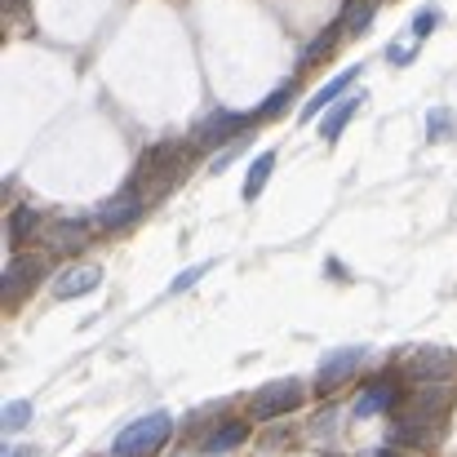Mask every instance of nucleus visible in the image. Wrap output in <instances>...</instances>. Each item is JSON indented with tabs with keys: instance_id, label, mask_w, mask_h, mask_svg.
<instances>
[{
	"instance_id": "1",
	"label": "nucleus",
	"mask_w": 457,
	"mask_h": 457,
	"mask_svg": "<svg viewBox=\"0 0 457 457\" xmlns=\"http://www.w3.org/2000/svg\"><path fill=\"white\" fill-rule=\"evenodd\" d=\"M173 436V418L164 409H155L147 418L129 422L116 440H112V457H152L164 449V440Z\"/></svg>"
},
{
	"instance_id": "2",
	"label": "nucleus",
	"mask_w": 457,
	"mask_h": 457,
	"mask_svg": "<svg viewBox=\"0 0 457 457\" xmlns=\"http://www.w3.org/2000/svg\"><path fill=\"white\" fill-rule=\"evenodd\" d=\"M182 164H187V152H182V143H160L152 152L143 155V164H138V173L129 178L138 191H143V182H160V187H169L178 173H182Z\"/></svg>"
},
{
	"instance_id": "3",
	"label": "nucleus",
	"mask_w": 457,
	"mask_h": 457,
	"mask_svg": "<svg viewBox=\"0 0 457 457\" xmlns=\"http://www.w3.org/2000/svg\"><path fill=\"white\" fill-rule=\"evenodd\" d=\"M143 209H147V200H143V191L134 187V182H125L112 200H103V209H98V227L103 231H120V227H134L138 218H143Z\"/></svg>"
},
{
	"instance_id": "4",
	"label": "nucleus",
	"mask_w": 457,
	"mask_h": 457,
	"mask_svg": "<svg viewBox=\"0 0 457 457\" xmlns=\"http://www.w3.org/2000/svg\"><path fill=\"white\" fill-rule=\"evenodd\" d=\"M303 404V382L298 378H280V382H267L258 395H253V418L271 422V418H285Z\"/></svg>"
},
{
	"instance_id": "5",
	"label": "nucleus",
	"mask_w": 457,
	"mask_h": 457,
	"mask_svg": "<svg viewBox=\"0 0 457 457\" xmlns=\"http://www.w3.org/2000/svg\"><path fill=\"white\" fill-rule=\"evenodd\" d=\"M457 360L449 351H440V346H422V351H413V360L404 364V373L413 378V382H422V386H445L449 378H453Z\"/></svg>"
},
{
	"instance_id": "6",
	"label": "nucleus",
	"mask_w": 457,
	"mask_h": 457,
	"mask_svg": "<svg viewBox=\"0 0 457 457\" xmlns=\"http://www.w3.org/2000/svg\"><path fill=\"white\" fill-rule=\"evenodd\" d=\"M360 364H364V351H360V346H342V351L324 355V360H320V373H315V391H320V395L337 391L351 373H360Z\"/></svg>"
},
{
	"instance_id": "7",
	"label": "nucleus",
	"mask_w": 457,
	"mask_h": 457,
	"mask_svg": "<svg viewBox=\"0 0 457 457\" xmlns=\"http://www.w3.org/2000/svg\"><path fill=\"white\" fill-rule=\"evenodd\" d=\"M249 125H258V112H209V120L195 129V138H200L204 147H213V143L240 138Z\"/></svg>"
},
{
	"instance_id": "8",
	"label": "nucleus",
	"mask_w": 457,
	"mask_h": 457,
	"mask_svg": "<svg viewBox=\"0 0 457 457\" xmlns=\"http://www.w3.org/2000/svg\"><path fill=\"white\" fill-rule=\"evenodd\" d=\"M103 285V267H94V262H80V267H71V271H62L58 280H54V298L58 303H71V298H85V294H94Z\"/></svg>"
},
{
	"instance_id": "9",
	"label": "nucleus",
	"mask_w": 457,
	"mask_h": 457,
	"mask_svg": "<svg viewBox=\"0 0 457 457\" xmlns=\"http://www.w3.org/2000/svg\"><path fill=\"white\" fill-rule=\"evenodd\" d=\"M395 400H400V386H395V378H378V382H369V386L360 391V400H355V418L386 413V409H395Z\"/></svg>"
},
{
	"instance_id": "10",
	"label": "nucleus",
	"mask_w": 457,
	"mask_h": 457,
	"mask_svg": "<svg viewBox=\"0 0 457 457\" xmlns=\"http://www.w3.org/2000/svg\"><path fill=\"white\" fill-rule=\"evenodd\" d=\"M40 271H45V262H40V258H31V253H13V258H9V267H4V280H0L4 298H18L31 280H40Z\"/></svg>"
},
{
	"instance_id": "11",
	"label": "nucleus",
	"mask_w": 457,
	"mask_h": 457,
	"mask_svg": "<svg viewBox=\"0 0 457 457\" xmlns=\"http://www.w3.org/2000/svg\"><path fill=\"white\" fill-rule=\"evenodd\" d=\"M85 240H89V227H85L80 218H76V222H71V218H67V222H49V227H45V249H49V253H76Z\"/></svg>"
},
{
	"instance_id": "12",
	"label": "nucleus",
	"mask_w": 457,
	"mask_h": 457,
	"mask_svg": "<svg viewBox=\"0 0 457 457\" xmlns=\"http://www.w3.org/2000/svg\"><path fill=\"white\" fill-rule=\"evenodd\" d=\"M360 71H364V67H346V71H342V76H333L320 94H311V98H306V107H303V120H315L328 103H337V98L351 89V80H360Z\"/></svg>"
},
{
	"instance_id": "13",
	"label": "nucleus",
	"mask_w": 457,
	"mask_h": 457,
	"mask_svg": "<svg viewBox=\"0 0 457 457\" xmlns=\"http://www.w3.org/2000/svg\"><path fill=\"white\" fill-rule=\"evenodd\" d=\"M360 103H364V94H360V98H342V103H333V107H328V116H324V125H320L324 143H337V138H342V129H346V125H351V116L360 112Z\"/></svg>"
},
{
	"instance_id": "14",
	"label": "nucleus",
	"mask_w": 457,
	"mask_h": 457,
	"mask_svg": "<svg viewBox=\"0 0 457 457\" xmlns=\"http://www.w3.org/2000/svg\"><path fill=\"white\" fill-rule=\"evenodd\" d=\"M36 231H40V213H36L31 204H18V209L9 213V245L18 249V245H27Z\"/></svg>"
},
{
	"instance_id": "15",
	"label": "nucleus",
	"mask_w": 457,
	"mask_h": 457,
	"mask_svg": "<svg viewBox=\"0 0 457 457\" xmlns=\"http://www.w3.org/2000/svg\"><path fill=\"white\" fill-rule=\"evenodd\" d=\"M245 436H249V427H245V422H227V427H218V431H213V436H209L200 449H204L209 457H213V453H231L236 445H245Z\"/></svg>"
},
{
	"instance_id": "16",
	"label": "nucleus",
	"mask_w": 457,
	"mask_h": 457,
	"mask_svg": "<svg viewBox=\"0 0 457 457\" xmlns=\"http://www.w3.org/2000/svg\"><path fill=\"white\" fill-rule=\"evenodd\" d=\"M271 169H276V152H262L253 164H249V178H245V200L253 204L262 191H267V178H271Z\"/></svg>"
},
{
	"instance_id": "17",
	"label": "nucleus",
	"mask_w": 457,
	"mask_h": 457,
	"mask_svg": "<svg viewBox=\"0 0 457 457\" xmlns=\"http://www.w3.org/2000/svg\"><path fill=\"white\" fill-rule=\"evenodd\" d=\"M342 31L346 36H360V31H369V22H373V0H346V9H342Z\"/></svg>"
},
{
	"instance_id": "18",
	"label": "nucleus",
	"mask_w": 457,
	"mask_h": 457,
	"mask_svg": "<svg viewBox=\"0 0 457 457\" xmlns=\"http://www.w3.org/2000/svg\"><path fill=\"white\" fill-rule=\"evenodd\" d=\"M337 36H342V22H333V27H324V31H320V36H315V40L306 45L303 67H306V62H315V58H328V54H333V40H337Z\"/></svg>"
},
{
	"instance_id": "19",
	"label": "nucleus",
	"mask_w": 457,
	"mask_h": 457,
	"mask_svg": "<svg viewBox=\"0 0 457 457\" xmlns=\"http://www.w3.org/2000/svg\"><path fill=\"white\" fill-rule=\"evenodd\" d=\"M289 98H294V80H285L276 94H267V103L258 107V120H271V116H280V112L289 107Z\"/></svg>"
},
{
	"instance_id": "20",
	"label": "nucleus",
	"mask_w": 457,
	"mask_h": 457,
	"mask_svg": "<svg viewBox=\"0 0 457 457\" xmlns=\"http://www.w3.org/2000/svg\"><path fill=\"white\" fill-rule=\"evenodd\" d=\"M0 422H4V431H9V436H13V431H22V427L31 422V404H27V400H9Z\"/></svg>"
},
{
	"instance_id": "21",
	"label": "nucleus",
	"mask_w": 457,
	"mask_h": 457,
	"mask_svg": "<svg viewBox=\"0 0 457 457\" xmlns=\"http://www.w3.org/2000/svg\"><path fill=\"white\" fill-rule=\"evenodd\" d=\"M427 134H431L436 143L449 138V134H453V112H449V107H436V112L427 116Z\"/></svg>"
},
{
	"instance_id": "22",
	"label": "nucleus",
	"mask_w": 457,
	"mask_h": 457,
	"mask_svg": "<svg viewBox=\"0 0 457 457\" xmlns=\"http://www.w3.org/2000/svg\"><path fill=\"white\" fill-rule=\"evenodd\" d=\"M204 271H209V262H200V267H187V271H182V276L169 285V294H187V289H195V280H200Z\"/></svg>"
},
{
	"instance_id": "23",
	"label": "nucleus",
	"mask_w": 457,
	"mask_h": 457,
	"mask_svg": "<svg viewBox=\"0 0 457 457\" xmlns=\"http://www.w3.org/2000/svg\"><path fill=\"white\" fill-rule=\"evenodd\" d=\"M436 27H440V9H436V4H431V9H422V13L413 18V36H431Z\"/></svg>"
},
{
	"instance_id": "24",
	"label": "nucleus",
	"mask_w": 457,
	"mask_h": 457,
	"mask_svg": "<svg viewBox=\"0 0 457 457\" xmlns=\"http://www.w3.org/2000/svg\"><path fill=\"white\" fill-rule=\"evenodd\" d=\"M369 457H400V453H395V445H391V449H373Z\"/></svg>"
},
{
	"instance_id": "25",
	"label": "nucleus",
	"mask_w": 457,
	"mask_h": 457,
	"mask_svg": "<svg viewBox=\"0 0 457 457\" xmlns=\"http://www.w3.org/2000/svg\"><path fill=\"white\" fill-rule=\"evenodd\" d=\"M4 457H36V453H31V449H9Z\"/></svg>"
},
{
	"instance_id": "26",
	"label": "nucleus",
	"mask_w": 457,
	"mask_h": 457,
	"mask_svg": "<svg viewBox=\"0 0 457 457\" xmlns=\"http://www.w3.org/2000/svg\"><path fill=\"white\" fill-rule=\"evenodd\" d=\"M9 4H27V0H9Z\"/></svg>"
}]
</instances>
